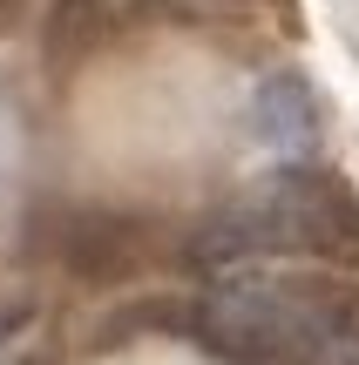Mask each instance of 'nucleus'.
Returning a JSON list of instances; mask_svg holds the SVG:
<instances>
[{
	"label": "nucleus",
	"instance_id": "2",
	"mask_svg": "<svg viewBox=\"0 0 359 365\" xmlns=\"http://www.w3.org/2000/svg\"><path fill=\"white\" fill-rule=\"evenodd\" d=\"M359 244V203L346 182L305 170H292L251 182L238 203H224L197 237L203 264H258V257H346Z\"/></svg>",
	"mask_w": 359,
	"mask_h": 365
},
{
	"label": "nucleus",
	"instance_id": "3",
	"mask_svg": "<svg viewBox=\"0 0 359 365\" xmlns=\"http://www.w3.org/2000/svg\"><path fill=\"white\" fill-rule=\"evenodd\" d=\"M14 325H21V312H0V345L14 339Z\"/></svg>",
	"mask_w": 359,
	"mask_h": 365
},
{
	"label": "nucleus",
	"instance_id": "1",
	"mask_svg": "<svg viewBox=\"0 0 359 365\" xmlns=\"http://www.w3.org/2000/svg\"><path fill=\"white\" fill-rule=\"evenodd\" d=\"M197 331L224 365H359V304L319 277L231 271L203 291Z\"/></svg>",
	"mask_w": 359,
	"mask_h": 365
}]
</instances>
